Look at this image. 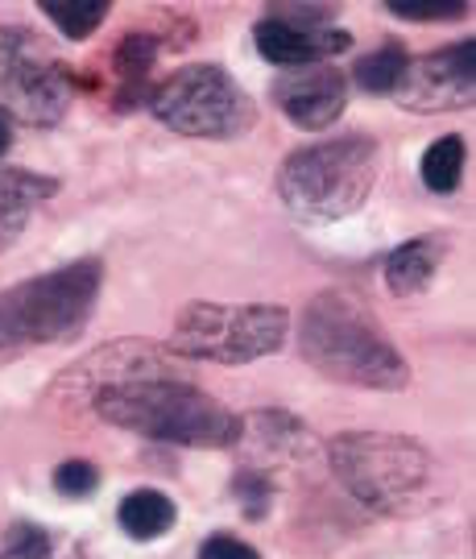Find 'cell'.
Returning <instances> with one entry per match:
<instances>
[{
  "instance_id": "cell-1",
  "label": "cell",
  "mask_w": 476,
  "mask_h": 559,
  "mask_svg": "<svg viewBox=\"0 0 476 559\" xmlns=\"http://www.w3.org/2000/svg\"><path fill=\"white\" fill-rule=\"evenodd\" d=\"M99 419L138 431L150 440L187 443V448H233L240 443V419L207 390L182 373L170 378H133L104 385L92 394Z\"/></svg>"
},
{
  "instance_id": "cell-2",
  "label": "cell",
  "mask_w": 476,
  "mask_h": 559,
  "mask_svg": "<svg viewBox=\"0 0 476 559\" xmlns=\"http://www.w3.org/2000/svg\"><path fill=\"white\" fill-rule=\"evenodd\" d=\"M302 360L319 369L323 378L365 390H402L410 381V369L390 336L381 332L373 311H365L357 299L323 290L302 311Z\"/></svg>"
},
{
  "instance_id": "cell-3",
  "label": "cell",
  "mask_w": 476,
  "mask_h": 559,
  "mask_svg": "<svg viewBox=\"0 0 476 559\" xmlns=\"http://www.w3.org/2000/svg\"><path fill=\"white\" fill-rule=\"evenodd\" d=\"M332 468L353 498L390 519H415L439 498L436 456L406 436L348 431L332 443Z\"/></svg>"
},
{
  "instance_id": "cell-4",
  "label": "cell",
  "mask_w": 476,
  "mask_h": 559,
  "mask_svg": "<svg viewBox=\"0 0 476 559\" xmlns=\"http://www.w3.org/2000/svg\"><path fill=\"white\" fill-rule=\"evenodd\" d=\"M99 286H104V265L96 258H83L4 290L0 295V360L80 336L83 323L96 311Z\"/></svg>"
},
{
  "instance_id": "cell-5",
  "label": "cell",
  "mask_w": 476,
  "mask_h": 559,
  "mask_svg": "<svg viewBox=\"0 0 476 559\" xmlns=\"http://www.w3.org/2000/svg\"><path fill=\"white\" fill-rule=\"evenodd\" d=\"M378 182V141L328 138L302 145L278 170V195L298 221L332 224L353 216Z\"/></svg>"
},
{
  "instance_id": "cell-6",
  "label": "cell",
  "mask_w": 476,
  "mask_h": 559,
  "mask_svg": "<svg viewBox=\"0 0 476 559\" xmlns=\"http://www.w3.org/2000/svg\"><path fill=\"white\" fill-rule=\"evenodd\" d=\"M154 117L182 138L228 141L245 138L258 124V104L216 62H191L150 96Z\"/></svg>"
},
{
  "instance_id": "cell-7",
  "label": "cell",
  "mask_w": 476,
  "mask_h": 559,
  "mask_svg": "<svg viewBox=\"0 0 476 559\" xmlns=\"http://www.w3.org/2000/svg\"><path fill=\"white\" fill-rule=\"evenodd\" d=\"M290 316L270 302H191L182 307L170 332V348L191 360H216V365H249L270 357L286 344Z\"/></svg>"
},
{
  "instance_id": "cell-8",
  "label": "cell",
  "mask_w": 476,
  "mask_h": 559,
  "mask_svg": "<svg viewBox=\"0 0 476 559\" xmlns=\"http://www.w3.org/2000/svg\"><path fill=\"white\" fill-rule=\"evenodd\" d=\"M71 104V75L62 59L29 29L0 25V112L21 124H59Z\"/></svg>"
},
{
  "instance_id": "cell-9",
  "label": "cell",
  "mask_w": 476,
  "mask_h": 559,
  "mask_svg": "<svg viewBox=\"0 0 476 559\" xmlns=\"http://www.w3.org/2000/svg\"><path fill=\"white\" fill-rule=\"evenodd\" d=\"M476 46L473 38L456 41L448 50H436L427 59L406 67V75L397 83V104L410 112H460L473 104L476 92Z\"/></svg>"
},
{
  "instance_id": "cell-10",
  "label": "cell",
  "mask_w": 476,
  "mask_h": 559,
  "mask_svg": "<svg viewBox=\"0 0 476 559\" xmlns=\"http://www.w3.org/2000/svg\"><path fill=\"white\" fill-rule=\"evenodd\" d=\"M274 104L298 129H332L348 108V80L332 62H311L274 83Z\"/></svg>"
},
{
  "instance_id": "cell-11",
  "label": "cell",
  "mask_w": 476,
  "mask_h": 559,
  "mask_svg": "<svg viewBox=\"0 0 476 559\" xmlns=\"http://www.w3.org/2000/svg\"><path fill=\"white\" fill-rule=\"evenodd\" d=\"M253 41H258L261 59H270L274 67H286V71L336 59V55H344L353 46V38L344 29H336V25L282 21V17H261L253 25Z\"/></svg>"
},
{
  "instance_id": "cell-12",
  "label": "cell",
  "mask_w": 476,
  "mask_h": 559,
  "mask_svg": "<svg viewBox=\"0 0 476 559\" xmlns=\"http://www.w3.org/2000/svg\"><path fill=\"white\" fill-rule=\"evenodd\" d=\"M55 191H59L55 179H41V175H29V170L0 166V253L25 233L34 207H38L41 200H50Z\"/></svg>"
},
{
  "instance_id": "cell-13",
  "label": "cell",
  "mask_w": 476,
  "mask_h": 559,
  "mask_svg": "<svg viewBox=\"0 0 476 559\" xmlns=\"http://www.w3.org/2000/svg\"><path fill=\"white\" fill-rule=\"evenodd\" d=\"M443 253H448V245L439 237L406 240L402 249H394V253L385 258V286H390L394 295H418L427 282L436 278Z\"/></svg>"
},
{
  "instance_id": "cell-14",
  "label": "cell",
  "mask_w": 476,
  "mask_h": 559,
  "mask_svg": "<svg viewBox=\"0 0 476 559\" xmlns=\"http://www.w3.org/2000/svg\"><path fill=\"white\" fill-rule=\"evenodd\" d=\"M117 519L129 539L150 543V539H162V535L175 526L179 510H175V501L166 498V493H158V489H133L129 498L120 501Z\"/></svg>"
},
{
  "instance_id": "cell-15",
  "label": "cell",
  "mask_w": 476,
  "mask_h": 559,
  "mask_svg": "<svg viewBox=\"0 0 476 559\" xmlns=\"http://www.w3.org/2000/svg\"><path fill=\"white\" fill-rule=\"evenodd\" d=\"M460 179H464V141L456 133L431 141L427 154H423V182H427V191L452 195L460 187Z\"/></svg>"
},
{
  "instance_id": "cell-16",
  "label": "cell",
  "mask_w": 476,
  "mask_h": 559,
  "mask_svg": "<svg viewBox=\"0 0 476 559\" xmlns=\"http://www.w3.org/2000/svg\"><path fill=\"white\" fill-rule=\"evenodd\" d=\"M406 67H410L406 50H402L397 41H390V46H381V50H373V55H365V59L357 62L353 80H357L365 92H373V96H394L402 75H406Z\"/></svg>"
},
{
  "instance_id": "cell-17",
  "label": "cell",
  "mask_w": 476,
  "mask_h": 559,
  "mask_svg": "<svg viewBox=\"0 0 476 559\" xmlns=\"http://www.w3.org/2000/svg\"><path fill=\"white\" fill-rule=\"evenodd\" d=\"M41 13L59 25L71 41L92 38L99 21L108 17V0H71V4H41Z\"/></svg>"
},
{
  "instance_id": "cell-18",
  "label": "cell",
  "mask_w": 476,
  "mask_h": 559,
  "mask_svg": "<svg viewBox=\"0 0 476 559\" xmlns=\"http://www.w3.org/2000/svg\"><path fill=\"white\" fill-rule=\"evenodd\" d=\"M154 59H158V38H154V34H145V29H133V34L117 46V55H112V62H117V71H120V80L124 83L145 80V75H150V67H154Z\"/></svg>"
},
{
  "instance_id": "cell-19",
  "label": "cell",
  "mask_w": 476,
  "mask_h": 559,
  "mask_svg": "<svg viewBox=\"0 0 476 559\" xmlns=\"http://www.w3.org/2000/svg\"><path fill=\"white\" fill-rule=\"evenodd\" d=\"M233 493H237V501L245 506V514L249 519H261L265 510H270V501H274V489H270V477L261 473V468H240L237 477H233Z\"/></svg>"
},
{
  "instance_id": "cell-20",
  "label": "cell",
  "mask_w": 476,
  "mask_h": 559,
  "mask_svg": "<svg viewBox=\"0 0 476 559\" xmlns=\"http://www.w3.org/2000/svg\"><path fill=\"white\" fill-rule=\"evenodd\" d=\"M99 485V468L92 460H62L55 468V489L62 498H92Z\"/></svg>"
},
{
  "instance_id": "cell-21",
  "label": "cell",
  "mask_w": 476,
  "mask_h": 559,
  "mask_svg": "<svg viewBox=\"0 0 476 559\" xmlns=\"http://www.w3.org/2000/svg\"><path fill=\"white\" fill-rule=\"evenodd\" d=\"M0 559H55V556H50V539L41 535L38 526L17 522V526L9 531L4 547H0Z\"/></svg>"
},
{
  "instance_id": "cell-22",
  "label": "cell",
  "mask_w": 476,
  "mask_h": 559,
  "mask_svg": "<svg viewBox=\"0 0 476 559\" xmlns=\"http://www.w3.org/2000/svg\"><path fill=\"white\" fill-rule=\"evenodd\" d=\"M390 13L402 21H452L464 17V4H390Z\"/></svg>"
},
{
  "instance_id": "cell-23",
  "label": "cell",
  "mask_w": 476,
  "mask_h": 559,
  "mask_svg": "<svg viewBox=\"0 0 476 559\" xmlns=\"http://www.w3.org/2000/svg\"><path fill=\"white\" fill-rule=\"evenodd\" d=\"M199 559H261L249 543L233 539V535H212L199 547Z\"/></svg>"
},
{
  "instance_id": "cell-24",
  "label": "cell",
  "mask_w": 476,
  "mask_h": 559,
  "mask_svg": "<svg viewBox=\"0 0 476 559\" xmlns=\"http://www.w3.org/2000/svg\"><path fill=\"white\" fill-rule=\"evenodd\" d=\"M9 145H13V129H9V120L0 117V158L9 154Z\"/></svg>"
}]
</instances>
